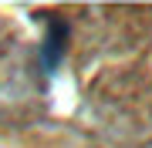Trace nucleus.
Wrapping results in <instances>:
<instances>
[{
	"label": "nucleus",
	"mask_w": 152,
	"mask_h": 148,
	"mask_svg": "<svg viewBox=\"0 0 152 148\" xmlns=\"http://www.w3.org/2000/svg\"><path fill=\"white\" fill-rule=\"evenodd\" d=\"M64 51H68V20L58 14H48V37H44V47H41V67L44 74H54L64 61Z\"/></svg>",
	"instance_id": "nucleus-1"
}]
</instances>
